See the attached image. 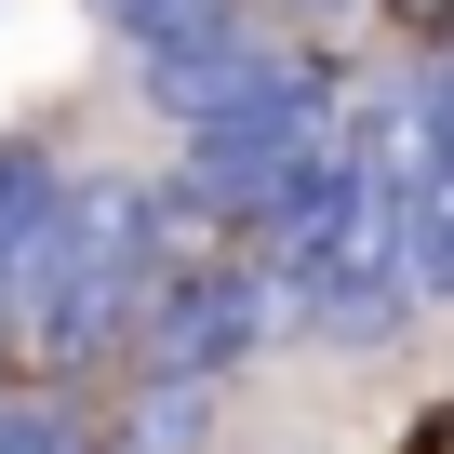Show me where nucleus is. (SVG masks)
Here are the masks:
<instances>
[{"label":"nucleus","instance_id":"f257e3e1","mask_svg":"<svg viewBox=\"0 0 454 454\" xmlns=\"http://www.w3.org/2000/svg\"><path fill=\"white\" fill-rule=\"evenodd\" d=\"M160 281V187L147 174H67L54 227L0 281V348L27 374H94L134 348V308Z\"/></svg>","mask_w":454,"mask_h":454},{"label":"nucleus","instance_id":"f03ea898","mask_svg":"<svg viewBox=\"0 0 454 454\" xmlns=\"http://www.w3.org/2000/svg\"><path fill=\"white\" fill-rule=\"evenodd\" d=\"M414 294H454V67L414 81Z\"/></svg>","mask_w":454,"mask_h":454},{"label":"nucleus","instance_id":"7ed1b4c3","mask_svg":"<svg viewBox=\"0 0 454 454\" xmlns=\"http://www.w3.org/2000/svg\"><path fill=\"white\" fill-rule=\"evenodd\" d=\"M54 200H67V147L54 134H0V281L27 268V241L54 227Z\"/></svg>","mask_w":454,"mask_h":454},{"label":"nucleus","instance_id":"20e7f679","mask_svg":"<svg viewBox=\"0 0 454 454\" xmlns=\"http://www.w3.org/2000/svg\"><path fill=\"white\" fill-rule=\"evenodd\" d=\"M0 454H94V427L67 401H0Z\"/></svg>","mask_w":454,"mask_h":454}]
</instances>
